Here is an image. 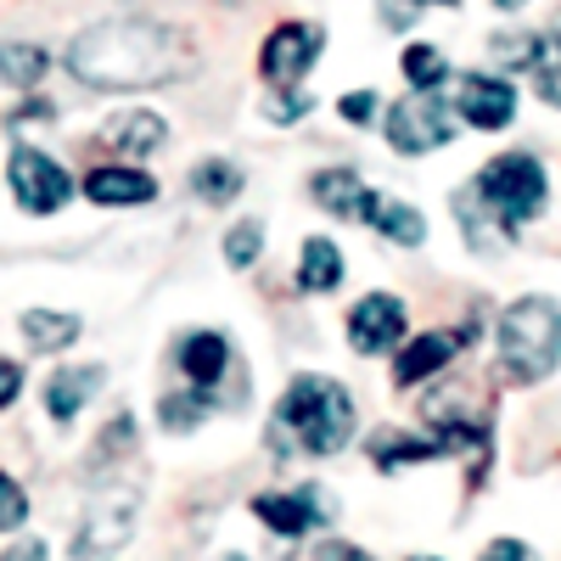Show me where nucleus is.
Segmentation results:
<instances>
[{
  "label": "nucleus",
  "mask_w": 561,
  "mask_h": 561,
  "mask_svg": "<svg viewBox=\"0 0 561 561\" xmlns=\"http://www.w3.org/2000/svg\"><path fill=\"white\" fill-rule=\"evenodd\" d=\"M62 68L84 90H158V84H174L192 73L197 51H192V39H185L180 23L118 12V18L84 23L68 39Z\"/></svg>",
  "instance_id": "nucleus-1"
},
{
  "label": "nucleus",
  "mask_w": 561,
  "mask_h": 561,
  "mask_svg": "<svg viewBox=\"0 0 561 561\" xmlns=\"http://www.w3.org/2000/svg\"><path fill=\"white\" fill-rule=\"evenodd\" d=\"M354 393L332 377H293V388L280 393L275 415H270V444L275 455H309V460H325L354 444Z\"/></svg>",
  "instance_id": "nucleus-2"
},
{
  "label": "nucleus",
  "mask_w": 561,
  "mask_h": 561,
  "mask_svg": "<svg viewBox=\"0 0 561 561\" xmlns=\"http://www.w3.org/2000/svg\"><path fill=\"white\" fill-rule=\"evenodd\" d=\"M494 343H500V370H505L517 388L545 382L550 370L561 365V309H556L545 293L517 298V304L500 314Z\"/></svg>",
  "instance_id": "nucleus-3"
},
{
  "label": "nucleus",
  "mask_w": 561,
  "mask_h": 561,
  "mask_svg": "<svg viewBox=\"0 0 561 561\" xmlns=\"http://www.w3.org/2000/svg\"><path fill=\"white\" fill-rule=\"evenodd\" d=\"M472 203L494 214L511 237H523V225H534L550 203V174L534 152H500L478 169L472 180Z\"/></svg>",
  "instance_id": "nucleus-4"
},
{
  "label": "nucleus",
  "mask_w": 561,
  "mask_h": 561,
  "mask_svg": "<svg viewBox=\"0 0 561 561\" xmlns=\"http://www.w3.org/2000/svg\"><path fill=\"white\" fill-rule=\"evenodd\" d=\"M455 129H460V118L444 102V90H404L399 102L382 107V135L399 158H427V152L449 147Z\"/></svg>",
  "instance_id": "nucleus-5"
},
{
  "label": "nucleus",
  "mask_w": 561,
  "mask_h": 561,
  "mask_svg": "<svg viewBox=\"0 0 561 561\" xmlns=\"http://www.w3.org/2000/svg\"><path fill=\"white\" fill-rule=\"evenodd\" d=\"M325 45H332V34H325L320 18H280L264 28L259 39V79L264 84H309V73L320 68Z\"/></svg>",
  "instance_id": "nucleus-6"
},
{
  "label": "nucleus",
  "mask_w": 561,
  "mask_h": 561,
  "mask_svg": "<svg viewBox=\"0 0 561 561\" xmlns=\"http://www.w3.org/2000/svg\"><path fill=\"white\" fill-rule=\"evenodd\" d=\"M449 84H455L449 107H455V118H460L466 129L500 135V129L517 124V113H523V84L511 79V73H500V68H466V73H455Z\"/></svg>",
  "instance_id": "nucleus-7"
},
{
  "label": "nucleus",
  "mask_w": 561,
  "mask_h": 561,
  "mask_svg": "<svg viewBox=\"0 0 561 561\" xmlns=\"http://www.w3.org/2000/svg\"><path fill=\"white\" fill-rule=\"evenodd\" d=\"M7 185H12L18 208L34 214V219H51V214H62L73 203V174L51 152H39V147H12Z\"/></svg>",
  "instance_id": "nucleus-8"
},
{
  "label": "nucleus",
  "mask_w": 561,
  "mask_h": 561,
  "mask_svg": "<svg viewBox=\"0 0 561 561\" xmlns=\"http://www.w3.org/2000/svg\"><path fill=\"white\" fill-rule=\"evenodd\" d=\"M135 494L129 489H118V494H102L96 505L84 511V523H79V534H73V556H84V561H102V556H113L129 534H135Z\"/></svg>",
  "instance_id": "nucleus-9"
},
{
  "label": "nucleus",
  "mask_w": 561,
  "mask_h": 561,
  "mask_svg": "<svg viewBox=\"0 0 561 561\" xmlns=\"http://www.w3.org/2000/svg\"><path fill=\"white\" fill-rule=\"evenodd\" d=\"M253 517L280 534V539H304L314 528L332 523V494L325 489H293V494H259L253 500Z\"/></svg>",
  "instance_id": "nucleus-10"
},
{
  "label": "nucleus",
  "mask_w": 561,
  "mask_h": 561,
  "mask_svg": "<svg viewBox=\"0 0 561 561\" xmlns=\"http://www.w3.org/2000/svg\"><path fill=\"white\" fill-rule=\"evenodd\" d=\"M404 343V304L393 293H365L354 309H348V348L377 359L388 348Z\"/></svg>",
  "instance_id": "nucleus-11"
},
{
  "label": "nucleus",
  "mask_w": 561,
  "mask_h": 561,
  "mask_svg": "<svg viewBox=\"0 0 561 561\" xmlns=\"http://www.w3.org/2000/svg\"><path fill=\"white\" fill-rule=\"evenodd\" d=\"M478 343V325H460V332H427V337H404L399 359H393V382L399 388H421L427 377H438V370L466 348Z\"/></svg>",
  "instance_id": "nucleus-12"
},
{
  "label": "nucleus",
  "mask_w": 561,
  "mask_h": 561,
  "mask_svg": "<svg viewBox=\"0 0 561 561\" xmlns=\"http://www.w3.org/2000/svg\"><path fill=\"white\" fill-rule=\"evenodd\" d=\"M84 197L96 208H147L158 203V174L140 163H96L84 174Z\"/></svg>",
  "instance_id": "nucleus-13"
},
{
  "label": "nucleus",
  "mask_w": 561,
  "mask_h": 561,
  "mask_svg": "<svg viewBox=\"0 0 561 561\" xmlns=\"http://www.w3.org/2000/svg\"><path fill=\"white\" fill-rule=\"evenodd\" d=\"M96 140L113 158H152V152H163V140H169V118L152 113V107H124V113H113L96 129Z\"/></svg>",
  "instance_id": "nucleus-14"
},
{
  "label": "nucleus",
  "mask_w": 561,
  "mask_h": 561,
  "mask_svg": "<svg viewBox=\"0 0 561 561\" xmlns=\"http://www.w3.org/2000/svg\"><path fill=\"white\" fill-rule=\"evenodd\" d=\"M359 225H370L393 248H421V242H427V219H421L404 197H393V192H365Z\"/></svg>",
  "instance_id": "nucleus-15"
},
{
  "label": "nucleus",
  "mask_w": 561,
  "mask_h": 561,
  "mask_svg": "<svg viewBox=\"0 0 561 561\" xmlns=\"http://www.w3.org/2000/svg\"><path fill=\"white\" fill-rule=\"evenodd\" d=\"M102 382H107L102 365H68V370H57V377L45 382V415H51L57 427H68V421H79V410L102 393Z\"/></svg>",
  "instance_id": "nucleus-16"
},
{
  "label": "nucleus",
  "mask_w": 561,
  "mask_h": 561,
  "mask_svg": "<svg viewBox=\"0 0 561 561\" xmlns=\"http://www.w3.org/2000/svg\"><path fill=\"white\" fill-rule=\"evenodd\" d=\"M180 370H185V382H192V388L214 393L225 382V370H230V337L225 332H185Z\"/></svg>",
  "instance_id": "nucleus-17"
},
{
  "label": "nucleus",
  "mask_w": 561,
  "mask_h": 561,
  "mask_svg": "<svg viewBox=\"0 0 561 561\" xmlns=\"http://www.w3.org/2000/svg\"><path fill=\"white\" fill-rule=\"evenodd\" d=\"M51 51H45L39 39H0V84L18 90V96H28V90H39L45 79H51Z\"/></svg>",
  "instance_id": "nucleus-18"
},
{
  "label": "nucleus",
  "mask_w": 561,
  "mask_h": 561,
  "mask_svg": "<svg viewBox=\"0 0 561 561\" xmlns=\"http://www.w3.org/2000/svg\"><path fill=\"white\" fill-rule=\"evenodd\" d=\"M438 455H449V438L438 427L427 438H410L399 427H382L377 438H370V466H377V472H399V466H410V460H438Z\"/></svg>",
  "instance_id": "nucleus-19"
},
{
  "label": "nucleus",
  "mask_w": 561,
  "mask_h": 561,
  "mask_svg": "<svg viewBox=\"0 0 561 561\" xmlns=\"http://www.w3.org/2000/svg\"><path fill=\"white\" fill-rule=\"evenodd\" d=\"M343 275H348V259L332 237H309L304 242V259H298V293L320 298V293H337L343 287Z\"/></svg>",
  "instance_id": "nucleus-20"
},
{
  "label": "nucleus",
  "mask_w": 561,
  "mask_h": 561,
  "mask_svg": "<svg viewBox=\"0 0 561 561\" xmlns=\"http://www.w3.org/2000/svg\"><path fill=\"white\" fill-rule=\"evenodd\" d=\"M365 192H370V185H365L354 169H320V174L309 180L314 208H320V214H332V219H359Z\"/></svg>",
  "instance_id": "nucleus-21"
},
{
  "label": "nucleus",
  "mask_w": 561,
  "mask_h": 561,
  "mask_svg": "<svg viewBox=\"0 0 561 561\" xmlns=\"http://www.w3.org/2000/svg\"><path fill=\"white\" fill-rule=\"evenodd\" d=\"M399 73H404V90H449V79H455L449 51L433 39H410L399 51Z\"/></svg>",
  "instance_id": "nucleus-22"
},
{
  "label": "nucleus",
  "mask_w": 561,
  "mask_h": 561,
  "mask_svg": "<svg viewBox=\"0 0 561 561\" xmlns=\"http://www.w3.org/2000/svg\"><path fill=\"white\" fill-rule=\"evenodd\" d=\"M18 325H23V337H28L34 354H62V348H73L79 332H84V320H79V314H62V309H23Z\"/></svg>",
  "instance_id": "nucleus-23"
},
{
  "label": "nucleus",
  "mask_w": 561,
  "mask_h": 561,
  "mask_svg": "<svg viewBox=\"0 0 561 561\" xmlns=\"http://www.w3.org/2000/svg\"><path fill=\"white\" fill-rule=\"evenodd\" d=\"M523 79L534 84V96H539L545 107H556V113H561V23L539 28L534 62H528V73H523Z\"/></svg>",
  "instance_id": "nucleus-24"
},
{
  "label": "nucleus",
  "mask_w": 561,
  "mask_h": 561,
  "mask_svg": "<svg viewBox=\"0 0 561 561\" xmlns=\"http://www.w3.org/2000/svg\"><path fill=\"white\" fill-rule=\"evenodd\" d=\"M242 185H248V174L230 163V158H203V163L192 169V197H197L203 208L237 203V197H242Z\"/></svg>",
  "instance_id": "nucleus-25"
},
{
  "label": "nucleus",
  "mask_w": 561,
  "mask_h": 561,
  "mask_svg": "<svg viewBox=\"0 0 561 561\" xmlns=\"http://www.w3.org/2000/svg\"><path fill=\"white\" fill-rule=\"evenodd\" d=\"M455 219H460V237H466V248H478V253H500V248H511L517 237L494 219V214H483L478 203H472V192H466L460 203H455Z\"/></svg>",
  "instance_id": "nucleus-26"
},
{
  "label": "nucleus",
  "mask_w": 561,
  "mask_h": 561,
  "mask_svg": "<svg viewBox=\"0 0 561 561\" xmlns=\"http://www.w3.org/2000/svg\"><path fill=\"white\" fill-rule=\"evenodd\" d=\"M208 410H214V399H208L203 388H185V393H163V399H158V421H163L169 433H192V427H203Z\"/></svg>",
  "instance_id": "nucleus-27"
},
{
  "label": "nucleus",
  "mask_w": 561,
  "mask_h": 561,
  "mask_svg": "<svg viewBox=\"0 0 561 561\" xmlns=\"http://www.w3.org/2000/svg\"><path fill=\"white\" fill-rule=\"evenodd\" d=\"M314 113V96H309V84H270V96H264V118L275 129H287V124H304Z\"/></svg>",
  "instance_id": "nucleus-28"
},
{
  "label": "nucleus",
  "mask_w": 561,
  "mask_h": 561,
  "mask_svg": "<svg viewBox=\"0 0 561 561\" xmlns=\"http://www.w3.org/2000/svg\"><path fill=\"white\" fill-rule=\"evenodd\" d=\"M259 253H264V219L230 225V237H225V264H230V270H248V264H259Z\"/></svg>",
  "instance_id": "nucleus-29"
},
{
  "label": "nucleus",
  "mask_w": 561,
  "mask_h": 561,
  "mask_svg": "<svg viewBox=\"0 0 561 561\" xmlns=\"http://www.w3.org/2000/svg\"><path fill=\"white\" fill-rule=\"evenodd\" d=\"M28 523V489L0 466V534H18Z\"/></svg>",
  "instance_id": "nucleus-30"
},
{
  "label": "nucleus",
  "mask_w": 561,
  "mask_h": 561,
  "mask_svg": "<svg viewBox=\"0 0 561 561\" xmlns=\"http://www.w3.org/2000/svg\"><path fill=\"white\" fill-rule=\"evenodd\" d=\"M337 118L348 129H370L382 118V96H377V90H348V96H337Z\"/></svg>",
  "instance_id": "nucleus-31"
},
{
  "label": "nucleus",
  "mask_w": 561,
  "mask_h": 561,
  "mask_svg": "<svg viewBox=\"0 0 561 561\" xmlns=\"http://www.w3.org/2000/svg\"><path fill=\"white\" fill-rule=\"evenodd\" d=\"M51 118H57V102H51V96H39V90H28V96H18L12 129H23V124H51Z\"/></svg>",
  "instance_id": "nucleus-32"
},
{
  "label": "nucleus",
  "mask_w": 561,
  "mask_h": 561,
  "mask_svg": "<svg viewBox=\"0 0 561 561\" xmlns=\"http://www.w3.org/2000/svg\"><path fill=\"white\" fill-rule=\"evenodd\" d=\"M23 399V365L0 354V410H12Z\"/></svg>",
  "instance_id": "nucleus-33"
},
{
  "label": "nucleus",
  "mask_w": 561,
  "mask_h": 561,
  "mask_svg": "<svg viewBox=\"0 0 561 561\" xmlns=\"http://www.w3.org/2000/svg\"><path fill=\"white\" fill-rule=\"evenodd\" d=\"M483 561H534V550H528L523 539H494V545L483 550Z\"/></svg>",
  "instance_id": "nucleus-34"
},
{
  "label": "nucleus",
  "mask_w": 561,
  "mask_h": 561,
  "mask_svg": "<svg viewBox=\"0 0 561 561\" xmlns=\"http://www.w3.org/2000/svg\"><path fill=\"white\" fill-rule=\"evenodd\" d=\"M314 561H370L359 545H343V539H325L320 550H314Z\"/></svg>",
  "instance_id": "nucleus-35"
},
{
  "label": "nucleus",
  "mask_w": 561,
  "mask_h": 561,
  "mask_svg": "<svg viewBox=\"0 0 561 561\" xmlns=\"http://www.w3.org/2000/svg\"><path fill=\"white\" fill-rule=\"evenodd\" d=\"M0 561H45V545H39V539H23V545H12Z\"/></svg>",
  "instance_id": "nucleus-36"
},
{
  "label": "nucleus",
  "mask_w": 561,
  "mask_h": 561,
  "mask_svg": "<svg viewBox=\"0 0 561 561\" xmlns=\"http://www.w3.org/2000/svg\"><path fill=\"white\" fill-rule=\"evenodd\" d=\"M404 7H415L421 18H427V12H460L466 0H404Z\"/></svg>",
  "instance_id": "nucleus-37"
},
{
  "label": "nucleus",
  "mask_w": 561,
  "mask_h": 561,
  "mask_svg": "<svg viewBox=\"0 0 561 561\" xmlns=\"http://www.w3.org/2000/svg\"><path fill=\"white\" fill-rule=\"evenodd\" d=\"M489 7H494L500 18H523V12L534 7V0H489Z\"/></svg>",
  "instance_id": "nucleus-38"
},
{
  "label": "nucleus",
  "mask_w": 561,
  "mask_h": 561,
  "mask_svg": "<svg viewBox=\"0 0 561 561\" xmlns=\"http://www.w3.org/2000/svg\"><path fill=\"white\" fill-rule=\"evenodd\" d=\"M410 561H438V556H410Z\"/></svg>",
  "instance_id": "nucleus-39"
},
{
  "label": "nucleus",
  "mask_w": 561,
  "mask_h": 561,
  "mask_svg": "<svg viewBox=\"0 0 561 561\" xmlns=\"http://www.w3.org/2000/svg\"><path fill=\"white\" fill-rule=\"evenodd\" d=\"M225 561H248V556H225Z\"/></svg>",
  "instance_id": "nucleus-40"
}]
</instances>
